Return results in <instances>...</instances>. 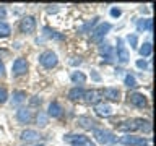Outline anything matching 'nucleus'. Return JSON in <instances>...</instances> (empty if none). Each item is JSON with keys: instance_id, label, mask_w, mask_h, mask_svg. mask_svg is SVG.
Masks as SVG:
<instances>
[{"instance_id": "3", "label": "nucleus", "mask_w": 156, "mask_h": 146, "mask_svg": "<svg viewBox=\"0 0 156 146\" xmlns=\"http://www.w3.org/2000/svg\"><path fill=\"white\" fill-rule=\"evenodd\" d=\"M57 62H58V58L52 50H46L39 55V63H41L44 68H54L57 65Z\"/></svg>"}, {"instance_id": "16", "label": "nucleus", "mask_w": 156, "mask_h": 146, "mask_svg": "<svg viewBox=\"0 0 156 146\" xmlns=\"http://www.w3.org/2000/svg\"><path fill=\"white\" fill-rule=\"evenodd\" d=\"M16 119L21 122V123H28V122L31 120V112H29L28 109H18Z\"/></svg>"}, {"instance_id": "26", "label": "nucleus", "mask_w": 156, "mask_h": 146, "mask_svg": "<svg viewBox=\"0 0 156 146\" xmlns=\"http://www.w3.org/2000/svg\"><path fill=\"white\" fill-rule=\"evenodd\" d=\"M37 125H41V127L47 125V115L42 114V112H39V114H37Z\"/></svg>"}, {"instance_id": "2", "label": "nucleus", "mask_w": 156, "mask_h": 146, "mask_svg": "<svg viewBox=\"0 0 156 146\" xmlns=\"http://www.w3.org/2000/svg\"><path fill=\"white\" fill-rule=\"evenodd\" d=\"M63 140L67 143H70L72 146H96L90 138H86L83 135H67V136H63Z\"/></svg>"}, {"instance_id": "12", "label": "nucleus", "mask_w": 156, "mask_h": 146, "mask_svg": "<svg viewBox=\"0 0 156 146\" xmlns=\"http://www.w3.org/2000/svg\"><path fill=\"white\" fill-rule=\"evenodd\" d=\"M102 96L107 97L112 102H117L120 99V91L117 88H106V89H102Z\"/></svg>"}, {"instance_id": "22", "label": "nucleus", "mask_w": 156, "mask_h": 146, "mask_svg": "<svg viewBox=\"0 0 156 146\" xmlns=\"http://www.w3.org/2000/svg\"><path fill=\"white\" fill-rule=\"evenodd\" d=\"M72 81L76 83V85H83L86 81V76L81 71H75V73H72Z\"/></svg>"}, {"instance_id": "14", "label": "nucleus", "mask_w": 156, "mask_h": 146, "mask_svg": "<svg viewBox=\"0 0 156 146\" xmlns=\"http://www.w3.org/2000/svg\"><path fill=\"white\" fill-rule=\"evenodd\" d=\"M130 102L133 104L135 107H145L146 106V97L143 94H140V92H133V94H130Z\"/></svg>"}, {"instance_id": "28", "label": "nucleus", "mask_w": 156, "mask_h": 146, "mask_svg": "<svg viewBox=\"0 0 156 146\" xmlns=\"http://www.w3.org/2000/svg\"><path fill=\"white\" fill-rule=\"evenodd\" d=\"M127 39H129V42H130L132 47H136V36H135V34H130Z\"/></svg>"}, {"instance_id": "4", "label": "nucleus", "mask_w": 156, "mask_h": 146, "mask_svg": "<svg viewBox=\"0 0 156 146\" xmlns=\"http://www.w3.org/2000/svg\"><path fill=\"white\" fill-rule=\"evenodd\" d=\"M120 144L125 146H150L148 141L145 138H140V136H133V135H127V136H120L119 138Z\"/></svg>"}, {"instance_id": "13", "label": "nucleus", "mask_w": 156, "mask_h": 146, "mask_svg": "<svg viewBox=\"0 0 156 146\" xmlns=\"http://www.w3.org/2000/svg\"><path fill=\"white\" fill-rule=\"evenodd\" d=\"M78 123H80V127H83V128H86V130H94L98 127L96 120L90 119V117H85V115L78 117Z\"/></svg>"}, {"instance_id": "11", "label": "nucleus", "mask_w": 156, "mask_h": 146, "mask_svg": "<svg viewBox=\"0 0 156 146\" xmlns=\"http://www.w3.org/2000/svg\"><path fill=\"white\" fill-rule=\"evenodd\" d=\"M94 112H96V115H99V117H109L112 114V109H111L109 104L98 102V104L94 106Z\"/></svg>"}, {"instance_id": "17", "label": "nucleus", "mask_w": 156, "mask_h": 146, "mask_svg": "<svg viewBox=\"0 0 156 146\" xmlns=\"http://www.w3.org/2000/svg\"><path fill=\"white\" fill-rule=\"evenodd\" d=\"M136 29L138 31H151L153 29V21L148 18V19H140L138 23H136Z\"/></svg>"}, {"instance_id": "24", "label": "nucleus", "mask_w": 156, "mask_h": 146, "mask_svg": "<svg viewBox=\"0 0 156 146\" xmlns=\"http://www.w3.org/2000/svg\"><path fill=\"white\" fill-rule=\"evenodd\" d=\"M24 97H26V92L24 91H15L13 92V104L16 106V104H20V102H23Z\"/></svg>"}, {"instance_id": "19", "label": "nucleus", "mask_w": 156, "mask_h": 146, "mask_svg": "<svg viewBox=\"0 0 156 146\" xmlns=\"http://www.w3.org/2000/svg\"><path fill=\"white\" fill-rule=\"evenodd\" d=\"M83 94H85V91H83L80 86H76V88H73V89H70L68 97H70L72 101H78V99H83Z\"/></svg>"}, {"instance_id": "18", "label": "nucleus", "mask_w": 156, "mask_h": 146, "mask_svg": "<svg viewBox=\"0 0 156 146\" xmlns=\"http://www.w3.org/2000/svg\"><path fill=\"white\" fill-rule=\"evenodd\" d=\"M62 114V107L58 102H51L49 104V115L51 117H60Z\"/></svg>"}, {"instance_id": "1", "label": "nucleus", "mask_w": 156, "mask_h": 146, "mask_svg": "<svg viewBox=\"0 0 156 146\" xmlns=\"http://www.w3.org/2000/svg\"><path fill=\"white\" fill-rule=\"evenodd\" d=\"M117 130H119V131H125V133H130V131H135V130L150 131L151 130V125H150L148 120L132 119V120H125V122H122L120 125H117Z\"/></svg>"}, {"instance_id": "29", "label": "nucleus", "mask_w": 156, "mask_h": 146, "mask_svg": "<svg viewBox=\"0 0 156 146\" xmlns=\"http://www.w3.org/2000/svg\"><path fill=\"white\" fill-rule=\"evenodd\" d=\"M46 33H49L47 36H51V37H55V39H62V36H60V34H55V31H51V29H47V28H46Z\"/></svg>"}, {"instance_id": "33", "label": "nucleus", "mask_w": 156, "mask_h": 146, "mask_svg": "<svg viewBox=\"0 0 156 146\" xmlns=\"http://www.w3.org/2000/svg\"><path fill=\"white\" fill-rule=\"evenodd\" d=\"M2 73H3V67L0 65V75H2Z\"/></svg>"}, {"instance_id": "32", "label": "nucleus", "mask_w": 156, "mask_h": 146, "mask_svg": "<svg viewBox=\"0 0 156 146\" xmlns=\"http://www.w3.org/2000/svg\"><path fill=\"white\" fill-rule=\"evenodd\" d=\"M3 18H5V8L0 7V19H3Z\"/></svg>"}, {"instance_id": "8", "label": "nucleus", "mask_w": 156, "mask_h": 146, "mask_svg": "<svg viewBox=\"0 0 156 146\" xmlns=\"http://www.w3.org/2000/svg\"><path fill=\"white\" fill-rule=\"evenodd\" d=\"M20 29H21V33H24V34H31L34 29H36V19L33 16H24L21 19V23H20Z\"/></svg>"}, {"instance_id": "31", "label": "nucleus", "mask_w": 156, "mask_h": 146, "mask_svg": "<svg viewBox=\"0 0 156 146\" xmlns=\"http://www.w3.org/2000/svg\"><path fill=\"white\" fill-rule=\"evenodd\" d=\"M136 67H138V68H146L148 65H146L145 60H138V62H136Z\"/></svg>"}, {"instance_id": "34", "label": "nucleus", "mask_w": 156, "mask_h": 146, "mask_svg": "<svg viewBox=\"0 0 156 146\" xmlns=\"http://www.w3.org/2000/svg\"><path fill=\"white\" fill-rule=\"evenodd\" d=\"M37 146H44V144H37Z\"/></svg>"}, {"instance_id": "23", "label": "nucleus", "mask_w": 156, "mask_h": 146, "mask_svg": "<svg viewBox=\"0 0 156 146\" xmlns=\"http://www.w3.org/2000/svg\"><path fill=\"white\" fill-rule=\"evenodd\" d=\"M10 33H12V28H10V24L0 21V37H7V36H10Z\"/></svg>"}, {"instance_id": "25", "label": "nucleus", "mask_w": 156, "mask_h": 146, "mask_svg": "<svg viewBox=\"0 0 156 146\" xmlns=\"http://www.w3.org/2000/svg\"><path fill=\"white\" fill-rule=\"evenodd\" d=\"M125 86H127V88H136V86H138V85H136V80H135L133 75H127V76H125Z\"/></svg>"}, {"instance_id": "6", "label": "nucleus", "mask_w": 156, "mask_h": 146, "mask_svg": "<svg viewBox=\"0 0 156 146\" xmlns=\"http://www.w3.org/2000/svg\"><path fill=\"white\" fill-rule=\"evenodd\" d=\"M111 28H112L111 23H102V24H99V26H98L94 31H93V34H91V41H94V42L102 41L106 34L111 31Z\"/></svg>"}, {"instance_id": "27", "label": "nucleus", "mask_w": 156, "mask_h": 146, "mask_svg": "<svg viewBox=\"0 0 156 146\" xmlns=\"http://www.w3.org/2000/svg\"><path fill=\"white\" fill-rule=\"evenodd\" d=\"M7 97H8V92L5 88H0V104H3L5 101H7Z\"/></svg>"}, {"instance_id": "9", "label": "nucleus", "mask_w": 156, "mask_h": 146, "mask_svg": "<svg viewBox=\"0 0 156 146\" xmlns=\"http://www.w3.org/2000/svg\"><path fill=\"white\" fill-rule=\"evenodd\" d=\"M117 58H119L120 63H127L130 58V54L127 50V47L124 46V42H122V39L117 41Z\"/></svg>"}, {"instance_id": "5", "label": "nucleus", "mask_w": 156, "mask_h": 146, "mask_svg": "<svg viewBox=\"0 0 156 146\" xmlns=\"http://www.w3.org/2000/svg\"><path fill=\"white\" fill-rule=\"evenodd\" d=\"M93 135H94V140L101 144H109L114 141V135L111 133L109 130H101V128H94L93 130Z\"/></svg>"}, {"instance_id": "10", "label": "nucleus", "mask_w": 156, "mask_h": 146, "mask_svg": "<svg viewBox=\"0 0 156 146\" xmlns=\"http://www.w3.org/2000/svg\"><path fill=\"white\" fill-rule=\"evenodd\" d=\"M86 102H93V104H98V101L102 97V89H90V91H85L83 94Z\"/></svg>"}, {"instance_id": "20", "label": "nucleus", "mask_w": 156, "mask_h": 146, "mask_svg": "<svg viewBox=\"0 0 156 146\" xmlns=\"http://www.w3.org/2000/svg\"><path fill=\"white\" fill-rule=\"evenodd\" d=\"M99 52H101V55L104 57L107 62H109L111 58L114 57V50H112V47H111V46H104V47H101V49H99Z\"/></svg>"}, {"instance_id": "21", "label": "nucleus", "mask_w": 156, "mask_h": 146, "mask_svg": "<svg viewBox=\"0 0 156 146\" xmlns=\"http://www.w3.org/2000/svg\"><path fill=\"white\" fill-rule=\"evenodd\" d=\"M151 52H153V46H151V42H145L143 46L140 47V55L141 57H150Z\"/></svg>"}, {"instance_id": "15", "label": "nucleus", "mask_w": 156, "mask_h": 146, "mask_svg": "<svg viewBox=\"0 0 156 146\" xmlns=\"http://www.w3.org/2000/svg\"><path fill=\"white\" fill-rule=\"evenodd\" d=\"M21 140L23 141H36V140H39V133L36 130H24L21 133Z\"/></svg>"}, {"instance_id": "30", "label": "nucleus", "mask_w": 156, "mask_h": 146, "mask_svg": "<svg viewBox=\"0 0 156 146\" xmlns=\"http://www.w3.org/2000/svg\"><path fill=\"white\" fill-rule=\"evenodd\" d=\"M120 13H122V12H120L119 8H112V10H111V15H112L114 18H119V16H120Z\"/></svg>"}, {"instance_id": "7", "label": "nucleus", "mask_w": 156, "mask_h": 146, "mask_svg": "<svg viewBox=\"0 0 156 146\" xmlns=\"http://www.w3.org/2000/svg\"><path fill=\"white\" fill-rule=\"evenodd\" d=\"M12 71H13V76H21L28 71V62L24 58H16L13 62V67H12Z\"/></svg>"}]
</instances>
